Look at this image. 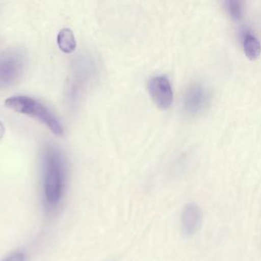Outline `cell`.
<instances>
[{"label": "cell", "instance_id": "obj_1", "mask_svg": "<svg viewBox=\"0 0 261 261\" xmlns=\"http://www.w3.org/2000/svg\"><path fill=\"white\" fill-rule=\"evenodd\" d=\"M44 198L50 207L56 206L63 194L65 166L60 152L48 146L44 153Z\"/></svg>", "mask_w": 261, "mask_h": 261}, {"label": "cell", "instance_id": "obj_10", "mask_svg": "<svg viewBox=\"0 0 261 261\" xmlns=\"http://www.w3.org/2000/svg\"><path fill=\"white\" fill-rule=\"evenodd\" d=\"M223 4L231 18L236 20L242 18L244 14L245 0H223Z\"/></svg>", "mask_w": 261, "mask_h": 261}, {"label": "cell", "instance_id": "obj_4", "mask_svg": "<svg viewBox=\"0 0 261 261\" xmlns=\"http://www.w3.org/2000/svg\"><path fill=\"white\" fill-rule=\"evenodd\" d=\"M27 67V55L22 49L10 48L0 52V88L15 84Z\"/></svg>", "mask_w": 261, "mask_h": 261}, {"label": "cell", "instance_id": "obj_3", "mask_svg": "<svg viewBox=\"0 0 261 261\" xmlns=\"http://www.w3.org/2000/svg\"><path fill=\"white\" fill-rule=\"evenodd\" d=\"M97 73V64L95 59L88 54L76 56L71 65L69 80L67 82L68 99L75 101L82 93L88 88Z\"/></svg>", "mask_w": 261, "mask_h": 261}, {"label": "cell", "instance_id": "obj_7", "mask_svg": "<svg viewBox=\"0 0 261 261\" xmlns=\"http://www.w3.org/2000/svg\"><path fill=\"white\" fill-rule=\"evenodd\" d=\"M203 224V211L196 203H188L181 212V227L187 236L197 233Z\"/></svg>", "mask_w": 261, "mask_h": 261}, {"label": "cell", "instance_id": "obj_9", "mask_svg": "<svg viewBox=\"0 0 261 261\" xmlns=\"http://www.w3.org/2000/svg\"><path fill=\"white\" fill-rule=\"evenodd\" d=\"M57 45L64 53L72 52L76 47L74 35L70 29L64 28L57 35Z\"/></svg>", "mask_w": 261, "mask_h": 261}, {"label": "cell", "instance_id": "obj_6", "mask_svg": "<svg viewBox=\"0 0 261 261\" xmlns=\"http://www.w3.org/2000/svg\"><path fill=\"white\" fill-rule=\"evenodd\" d=\"M148 91L156 106L167 109L173 101V92L169 80L165 75H156L149 80Z\"/></svg>", "mask_w": 261, "mask_h": 261}, {"label": "cell", "instance_id": "obj_11", "mask_svg": "<svg viewBox=\"0 0 261 261\" xmlns=\"http://www.w3.org/2000/svg\"><path fill=\"white\" fill-rule=\"evenodd\" d=\"M2 261H24V255L21 252H14Z\"/></svg>", "mask_w": 261, "mask_h": 261}, {"label": "cell", "instance_id": "obj_12", "mask_svg": "<svg viewBox=\"0 0 261 261\" xmlns=\"http://www.w3.org/2000/svg\"><path fill=\"white\" fill-rule=\"evenodd\" d=\"M4 132H5V128H4V125L2 124V122L0 121V140L2 139L3 135H4Z\"/></svg>", "mask_w": 261, "mask_h": 261}, {"label": "cell", "instance_id": "obj_5", "mask_svg": "<svg viewBox=\"0 0 261 261\" xmlns=\"http://www.w3.org/2000/svg\"><path fill=\"white\" fill-rule=\"evenodd\" d=\"M210 94L201 84L191 85L184 96V109L189 116L200 114L208 105Z\"/></svg>", "mask_w": 261, "mask_h": 261}, {"label": "cell", "instance_id": "obj_2", "mask_svg": "<svg viewBox=\"0 0 261 261\" xmlns=\"http://www.w3.org/2000/svg\"><path fill=\"white\" fill-rule=\"evenodd\" d=\"M5 106L15 112L34 117L44 123L54 135L61 137L63 126L57 117L40 101L29 96H12L5 100Z\"/></svg>", "mask_w": 261, "mask_h": 261}, {"label": "cell", "instance_id": "obj_8", "mask_svg": "<svg viewBox=\"0 0 261 261\" xmlns=\"http://www.w3.org/2000/svg\"><path fill=\"white\" fill-rule=\"evenodd\" d=\"M243 46H244V52L249 59L255 60L259 57L261 53V45L258 39L254 35H252L249 32L244 34Z\"/></svg>", "mask_w": 261, "mask_h": 261}]
</instances>
